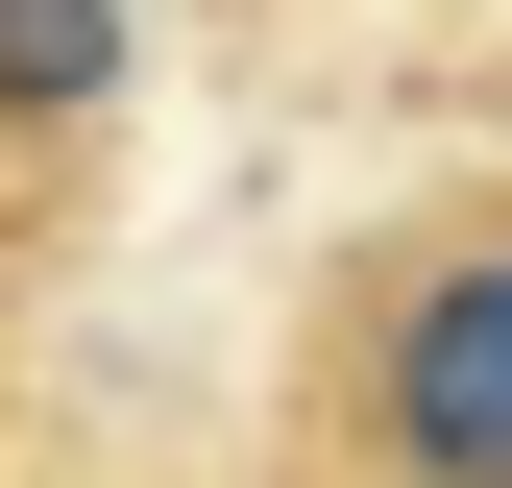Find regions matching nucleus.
<instances>
[{
    "instance_id": "f257e3e1",
    "label": "nucleus",
    "mask_w": 512,
    "mask_h": 488,
    "mask_svg": "<svg viewBox=\"0 0 512 488\" xmlns=\"http://www.w3.org/2000/svg\"><path fill=\"white\" fill-rule=\"evenodd\" d=\"M342 488H512V196L391 244L342 318Z\"/></svg>"
},
{
    "instance_id": "f03ea898",
    "label": "nucleus",
    "mask_w": 512,
    "mask_h": 488,
    "mask_svg": "<svg viewBox=\"0 0 512 488\" xmlns=\"http://www.w3.org/2000/svg\"><path fill=\"white\" fill-rule=\"evenodd\" d=\"M122 74H147V25L122 0H0V171H49V147H98Z\"/></svg>"
}]
</instances>
